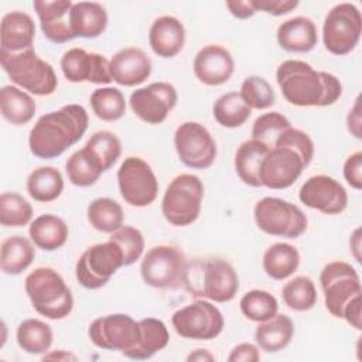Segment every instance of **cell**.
Returning a JSON list of instances; mask_svg holds the SVG:
<instances>
[{
  "label": "cell",
  "mask_w": 362,
  "mask_h": 362,
  "mask_svg": "<svg viewBox=\"0 0 362 362\" xmlns=\"http://www.w3.org/2000/svg\"><path fill=\"white\" fill-rule=\"evenodd\" d=\"M270 148L255 140L243 141L235 153V171L238 177L250 187H262L260 167Z\"/></svg>",
  "instance_id": "obj_30"
},
{
  "label": "cell",
  "mask_w": 362,
  "mask_h": 362,
  "mask_svg": "<svg viewBox=\"0 0 362 362\" xmlns=\"http://www.w3.org/2000/svg\"><path fill=\"white\" fill-rule=\"evenodd\" d=\"M259 359V348L250 342H242L233 346L228 356L229 362H257Z\"/></svg>",
  "instance_id": "obj_49"
},
{
  "label": "cell",
  "mask_w": 362,
  "mask_h": 362,
  "mask_svg": "<svg viewBox=\"0 0 362 362\" xmlns=\"http://www.w3.org/2000/svg\"><path fill=\"white\" fill-rule=\"evenodd\" d=\"M202 199L204 184L201 178L195 174H180L173 178L164 192L161 212L168 223L188 226L198 219Z\"/></svg>",
  "instance_id": "obj_6"
},
{
  "label": "cell",
  "mask_w": 362,
  "mask_h": 362,
  "mask_svg": "<svg viewBox=\"0 0 362 362\" xmlns=\"http://www.w3.org/2000/svg\"><path fill=\"white\" fill-rule=\"evenodd\" d=\"M229 13L239 20H246L250 18L252 16H255L256 8L253 7L252 0H246V1H239V0H229L225 3Z\"/></svg>",
  "instance_id": "obj_50"
},
{
  "label": "cell",
  "mask_w": 362,
  "mask_h": 362,
  "mask_svg": "<svg viewBox=\"0 0 362 362\" xmlns=\"http://www.w3.org/2000/svg\"><path fill=\"white\" fill-rule=\"evenodd\" d=\"M304 157L290 146H274L260 167L262 187L286 189L291 187L307 167Z\"/></svg>",
  "instance_id": "obj_16"
},
{
  "label": "cell",
  "mask_w": 362,
  "mask_h": 362,
  "mask_svg": "<svg viewBox=\"0 0 362 362\" xmlns=\"http://www.w3.org/2000/svg\"><path fill=\"white\" fill-rule=\"evenodd\" d=\"M109 239L113 240L122 249L124 266H130L141 257L146 243L143 233L137 228L129 225L120 226L117 230L110 233Z\"/></svg>",
  "instance_id": "obj_46"
},
{
  "label": "cell",
  "mask_w": 362,
  "mask_h": 362,
  "mask_svg": "<svg viewBox=\"0 0 362 362\" xmlns=\"http://www.w3.org/2000/svg\"><path fill=\"white\" fill-rule=\"evenodd\" d=\"M44 359H57V361H76V356L68 351L64 349H58V351H52L49 354L44 355Z\"/></svg>",
  "instance_id": "obj_54"
},
{
  "label": "cell",
  "mask_w": 362,
  "mask_h": 362,
  "mask_svg": "<svg viewBox=\"0 0 362 362\" xmlns=\"http://www.w3.org/2000/svg\"><path fill=\"white\" fill-rule=\"evenodd\" d=\"M65 171L71 184L76 187H90L103 174L83 147L66 160Z\"/></svg>",
  "instance_id": "obj_43"
},
{
  "label": "cell",
  "mask_w": 362,
  "mask_h": 362,
  "mask_svg": "<svg viewBox=\"0 0 362 362\" xmlns=\"http://www.w3.org/2000/svg\"><path fill=\"white\" fill-rule=\"evenodd\" d=\"M148 44L153 52L161 58L175 57L185 44L184 24L173 16L156 18L148 31Z\"/></svg>",
  "instance_id": "obj_23"
},
{
  "label": "cell",
  "mask_w": 362,
  "mask_h": 362,
  "mask_svg": "<svg viewBox=\"0 0 362 362\" xmlns=\"http://www.w3.org/2000/svg\"><path fill=\"white\" fill-rule=\"evenodd\" d=\"M361 109H359V98H356L354 106L351 107V110L348 112V116H346V126H348V130L349 133L356 137V139H362V133H361Z\"/></svg>",
  "instance_id": "obj_51"
},
{
  "label": "cell",
  "mask_w": 362,
  "mask_h": 362,
  "mask_svg": "<svg viewBox=\"0 0 362 362\" xmlns=\"http://www.w3.org/2000/svg\"><path fill=\"white\" fill-rule=\"evenodd\" d=\"M194 74L199 82L208 86L226 83L235 71L232 54L221 45H205L194 58Z\"/></svg>",
  "instance_id": "obj_20"
},
{
  "label": "cell",
  "mask_w": 362,
  "mask_h": 362,
  "mask_svg": "<svg viewBox=\"0 0 362 362\" xmlns=\"http://www.w3.org/2000/svg\"><path fill=\"white\" fill-rule=\"evenodd\" d=\"M240 96L250 109L263 110L274 105L276 96L272 85L259 75H250L245 78L240 85Z\"/></svg>",
  "instance_id": "obj_45"
},
{
  "label": "cell",
  "mask_w": 362,
  "mask_h": 362,
  "mask_svg": "<svg viewBox=\"0 0 362 362\" xmlns=\"http://www.w3.org/2000/svg\"><path fill=\"white\" fill-rule=\"evenodd\" d=\"M281 297L290 310L308 311L317 303L315 284L307 276H297L283 286Z\"/></svg>",
  "instance_id": "obj_40"
},
{
  "label": "cell",
  "mask_w": 362,
  "mask_h": 362,
  "mask_svg": "<svg viewBox=\"0 0 362 362\" xmlns=\"http://www.w3.org/2000/svg\"><path fill=\"white\" fill-rule=\"evenodd\" d=\"M288 127H291V123L284 115L279 112L263 113L253 123L252 139L266 144L272 150L276 144V140Z\"/></svg>",
  "instance_id": "obj_44"
},
{
  "label": "cell",
  "mask_w": 362,
  "mask_h": 362,
  "mask_svg": "<svg viewBox=\"0 0 362 362\" xmlns=\"http://www.w3.org/2000/svg\"><path fill=\"white\" fill-rule=\"evenodd\" d=\"M242 314L255 322H263L277 314L279 303L276 297L266 290H250L240 298Z\"/></svg>",
  "instance_id": "obj_41"
},
{
  "label": "cell",
  "mask_w": 362,
  "mask_h": 362,
  "mask_svg": "<svg viewBox=\"0 0 362 362\" xmlns=\"http://www.w3.org/2000/svg\"><path fill=\"white\" fill-rule=\"evenodd\" d=\"M107 13L96 1L74 3L69 11V25L74 37L96 38L107 27Z\"/></svg>",
  "instance_id": "obj_26"
},
{
  "label": "cell",
  "mask_w": 362,
  "mask_h": 362,
  "mask_svg": "<svg viewBox=\"0 0 362 362\" xmlns=\"http://www.w3.org/2000/svg\"><path fill=\"white\" fill-rule=\"evenodd\" d=\"M171 324L182 338L209 341L222 332L225 320L219 308L211 301L195 300L177 310L171 317Z\"/></svg>",
  "instance_id": "obj_12"
},
{
  "label": "cell",
  "mask_w": 362,
  "mask_h": 362,
  "mask_svg": "<svg viewBox=\"0 0 362 362\" xmlns=\"http://www.w3.org/2000/svg\"><path fill=\"white\" fill-rule=\"evenodd\" d=\"M33 240L14 235L1 242L0 249V267L6 274L17 276L30 267L35 257V249Z\"/></svg>",
  "instance_id": "obj_32"
},
{
  "label": "cell",
  "mask_w": 362,
  "mask_h": 362,
  "mask_svg": "<svg viewBox=\"0 0 362 362\" xmlns=\"http://www.w3.org/2000/svg\"><path fill=\"white\" fill-rule=\"evenodd\" d=\"M90 106L96 117L103 122H116L126 113V100L117 88H98L90 95Z\"/></svg>",
  "instance_id": "obj_39"
},
{
  "label": "cell",
  "mask_w": 362,
  "mask_h": 362,
  "mask_svg": "<svg viewBox=\"0 0 362 362\" xmlns=\"http://www.w3.org/2000/svg\"><path fill=\"white\" fill-rule=\"evenodd\" d=\"M37 106L33 96L17 86L6 85L0 89L1 116L14 126L27 124L35 115Z\"/></svg>",
  "instance_id": "obj_31"
},
{
  "label": "cell",
  "mask_w": 362,
  "mask_h": 362,
  "mask_svg": "<svg viewBox=\"0 0 362 362\" xmlns=\"http://www.w3.org/2000/svg\"><path fill=\"white\" fill-rule=\"evenodd\" d=\"M124 266L123 252L113 242L92 245L83 250L75 266V276L79 284L88 290L103 287L112 276Z\"/></svg>",
  "instance_id": "obj_8"
},
{
  "label": "cell",
  "mask_w": 362,
  "mask_h": 362,
  "mask_svg": "<svg viewBox=\"0 0 362 362\" xmlns=\"http://www.w3.org/2000/svg\"><path fill=\"white\" fill-rule=\"evenodd\" d=\"M61 71L65 79L72 83L90 82L107 85L112 82L109 61L102 54L88 52L79 47H74L64 52L61 58Z\"/></svg>",
  "instance_id": "obj_19"
},
{
  "label": "cell",
  "mask_w": 362,
  "mask_h": 362,
  "mask_svg": "<svg viewBox=\"0 0 362 362\" xmlns=\"http://www.w3.org/2000/svg\"><path fill=\"white\" fill-rule=\"evenodd\" d=\"M112 81L122 86H136L143 83L151 74V61L147 54L137 47L119 49L109 61Z\"/></svg>",
  "instance_id": "obj_21"
},
{
  "label": "cell",
  "mask_w": 362,
  "mask_h": 362,
  "mask_svg": "<svg viewBox=\"0 0 362 362\" xmlns=\"http://www.w3.org/2000/svg\"><path fill=\"white\" fill-rule=\"evenodd\" d=\"M83 148L102 173L107 171L122 154V143L119 137L109 130H99L93 133Z\"/></svg>",
  "instance_id": "obj_38"
},
{
  "label": "cell",
  "mask_w": 362,
  "mask_h": 362,
  "mask_svg": "<svg viewBox=\"0 0 362 362\" xmlns=\"http://www.w3.org/2000/svg\"><path fill=\"white\" fill-rule=\"evenodd\" d=\"M88 122L86 109L76 103L42 115L30 130V151L42 160L59 157L82 139Z\"/></svg>",
  "instance_id": "obj_2"
},
{
  "label": "cell",
  "mask_w": 362,
  "mask_h": 362,
  "mask_svg": "<svg viewBox=\"0 0 362 362\" xmlns=\"http://www.w3.org/2000/svg\"><path fill=\"white\" fill-rule=\"evenodd\" d=\"M117 185L122 198L132 206L143 208L153 204L158 194L157 177L147 161L129 156L117 170Z\"/></svg>",
  "instance_id": "obj_13"
},
{
  "label": "cell",
  "mask_w": 362,
  "mask_h": 362,
  "mask_svg": "<svg viewBox=\"0 0 362 362\" xmlns=\"http://www.w3.org/2000/svg\"><path fill=\"white\" fill-rule=\"evenodd\" d=\"M139 329L140 335L137 345L127 351L124 356L136 361L148 359L168 345L170 334L167 325L161 320L153 317L143 318L139 321Z\"/></svg>",
  "instance_id": "obj_29"
},
{
  "label": "cell",
  "mask_w": 362,
  "mask_h": 362,
  "mask_svg": "<svg viewBox=\"0 0 362 362\" xmlns=\"http://www.w3.org/2000/svg\"><path fill=\"white\" fill-rule=\"evenodd\" d=\"M16 338L18 346L24 352L40 355L49 351L54 335L49 324L37 318H28L18 324Z\"/></svg>",
  "instance_id": "obj_35"
},
{
  "label": "cell",
  "mask_w": 362,
  "mask_h": 362,
  "mask_svg": "<svg viewBox=\"0 0 362 362\" xmlns=\"http://www.w3.org/2000/svg\"><path fill=\"white\" fill-rule=\"evenodd\" d=\"M178 95L170 82H153L136 89L129 99L133 113L148 124L163 123L175 107Z\"/></svg>",
  "instance_id": "obj_17"
},
{
  "label": "cell",
  "mask_w": 362,
  "mask_h": 362,
  "mask_svg": "<svg viewBox=\"0 0 362 362\" xmlns=\"http://www.w3.org/2000/svg\"><path fill=\"white\" fill-rule=\"evenodd\" d=\"M294 324L286 314H276L274 317L259 322L255 331V341L257 346L267 352H279L284 349L293 339Z\"/></svg>",
  "instance_id": "obj_28"
},
{
  "label": "cell",
  "mask_w": 362,
  "mask_h": 362,
  "mask_svg": "<svg viewBox=\"0 0 362 362\" xmlns=\"http://www.w3.org/2000/svg\"><path fill=\"white\" fill-rule=\"evenodd\" d=\"M301 204L325 215H338L348 205V194L339 181L329 175L310 177L298 191Z\"/></svg>",
  "instance_id": "obj_18"
},
{
  "label": "cell",
  "mask_w": 362,
  "mask_h": 362,
  "mask_svg": "<svg viewBox=\"0 0 362 362\" xmlns=\"http://www.w3.org/2000/svg\"><path fill=\"white\" fill-rule=\"evenodd\" d=\"M253 216L262 232L287 239L300 238L308 226L307 216L297 205L276 197L259 199L255 205Z\"/></svg>",
  "instance_id": "obj_7"
},
{
  "label": "cell",
  "mask_w": 362,
  "mask_h": 362,
  "mask_svg": "<svg viewBox=\"0 0 362 362\" xmlns=\"http://www.w3.org/2000/svg\"><path fill=\"white\" fill-rule=\"evenodd\" d=\"M68 225L54 214H42L31 221L28 235L33 243L45 252L62 247L68 239Z\"/></svg>",
  "instance_id": "obj_27"
},
{
  "label": "cell",
  "mask_w": 362,
  "mask_h": 362,
  "mask_svg": "<svg viewBox=\"0 0 362 362\" xmlns=\"http://www.w3.org/2000/svg\"><path fill=\"white\" fill-rule=\"evenodd\" d=\"M62 191L64 178L55 167H38L27 178V192L37 202H52L59 198Z\"/></svg>",
  "instance_id": "obj_34"
},
{
  "label": "cell",
  "mask_w": 362,
  "mask_h": 362,
  "mask_svg": "<svg viewBox=\"0 0 362 362\" xmlns=\"http://www.w3.org/2000/svg\"><path fill=\"white\" fill-rule=\"evenodd\" d=\"M349 246H351V250L354 253V257L356 259V262H362V257H361V228H356L351 236V240H349Z\"/></svg>",
  "instance_id": "obj_52"
},
{
  "label": "cell",
  "mask_w": 362,
  "mask_h": 362,
  "mask_svg": "<svg viewBox=\"0 0 362 362\" xmlns=\"http://www.w3.org/2000/svg\"><path fill=\"white\" fill-rule=\"evenodd\" d=\"M325 308L337 318L344 317L345 308L362 294L358 272L346 262L335 260L325 264L320 274Z\"/></svg>",
  "instance_id": "obj_9"
},
{
  "label": "cell",
  "mask_w": 362,
  "mask_h": 362,
  "mask_svg": "<svg viewBox=\"0 0 362 362\" xmlns=\"http://www.w3.org/2000/svg\"><path fill=\"white\" fill-rule=\"evenodd\" d=\"M71 0H35L33 7L40 20L42 34L55 44H64L74 40L69 25Z\"/></svg>",
  "instance_id": "obj_22"
},
{
  "label": "cell",
  "mask_w": 362,
  "mask_h": 362,
  "mask_svg": "<svg viewBox=\"0 0 362 362\" xmlns=\"http://www.w3.org/2000/svg\"><path fill=\"white\" fill-rule=\"evenodd\" d=\"M174 146L180 161L194 170H205L216 158V143L198 122L181 123L174 133Z\"/></svg>",
  "instance_id": "obj_14"
},
{
  "label": "cell",
  "mask_w": 362,
  "mask_h": 362,
  "mask_svg": "<svg viewBox=\"0 0 362 362\" xmlns=\"http://www.w3.org/2000/svg\"><path fill=\"white\" fill-rule=\"evenodd\" d=\"M34 310L49 320H62L74 308V297L62 276L51 267L34 269L24 281Z\"/></svg>",
  "instance_id": "obj_4"
},
{
  "label": "cell",
  "mask_w": 362,
  "mask_h": 362,
  "mask_svg": "<svg viewBox=\"0 0 362 362\" xmlns=\"http://www.w3.org/2000/svg\"><path fill=\"white\" fill-rule=\"evenodd\" d=\"M35 24L24 11H10L3 16L0 24V49L21 52L33 48Z\"/></svg>",
  "instance_id": "obj_24"
},
{
  "label": "cell",
  "mask_w": 362,
  "mask_h": 362,
  "mask_svg": "<svg viewBox=\"0 0 362 362\" xmlns=\"http://www.w3.org/2000/svg\"><path fill=\"white\" fill-rule=\"evenodd\" d=\"M250 113L252 109L238 92H228L221 95L212 106L214 119L222 127L228 129L240 127L250 117Z\"/></svg>",
  "instance_id": "obj_37"
},
{
  "label": "cell",
  "mask_w": 362,
  "mask_h": 362,
  "mask_svg": "<svg viewBox=\"0 0 362 362\" xmlns=\"http://www.w3.org/2000/svg\"><path fill=\"white\" fill-rule=\"evenodd\" d=\"M362 34V17L352 3H338L325 16L322 41L334 55H346L355 49Z\"/></svg>",
  "instance_id": "obj_10"
},
{
  "label": "cell",
  "mask_w": 362,
  "mask_h": 362,
  "mask_svg": "<svg viewBox=\"0 0 362 362\" xmlns=\"http://www.w3.org/2000/svg\"><path fill=\"white\" fill-rule=\"evenodd\" d=\"M0 62L13 83L35 96L52 95L58 86L54 68L37 55L34 47L21 52L0 49Z\"/></svg>",
  "instance_id": "obj_5"
},
{
  "label": "cell",
  "mask_w": 362,
  "mask_h": 362,
  "mask_svg": "<svg viewBox=\"0 0 362 362\" xmlns=\"http://www.w3.org/2000/svg\"><path fill=\"white\" fill-rule=\"evenodd\" d=\"M88 335L95 346L106 351H120L124 355L139 342V321L127 314H109L93 320Z\"/></svg>",
  "instance_id": "obj_15"
},
{
  "label": "cell",
  "mask_w": 362,
  "mask_h": 362,
  "mask_svg": "<svg viewBox=\"0 0 362 362\" xmlns=\"http://www.w3.org/2000/svg\"><path fill=\"white\" fill-rule=\"evenodd\" d=\"M33 206L18 192H3L0 195V223L3 226H25L31 223Z\"/></svg>",
  "instance_id": "obj_42"
},
{
  "label": "cell",
  "mask_w": 362,
  "mask_h": 362,
  "mask_svg": "<svg viewBox=\"0 0 362 362\" xmlns=\"http://www.w3.org/2000/svg\"><path fill=\"white\" fill-rule=\"evenodd\" d=\"M256 11H264L272 16H283L293 11L297 6V0H252Z\"/></svg>",
  "instance_id": "obj_48"
},
{
  "label": "cell",
  "mask_w": 362,
  "mask_h": 362,
  "mask_svg": "<svg viewBox=\"0 0 362 362\" xmlns=\"http://www.w3.org/2000/svg\"><path fill=\"white\" fill-rule=\"evenodd\" d=\"M182 286L195 297L215 303H228L239 290V277L225 259H208L187 263Z\"/></svg>",
  "instance_id": "obj_3"
},
{
  "label": "cell",
  "mask_w": 362,
  "mask_h": 362,
  "mask_svg": "<svg viewBox=\"0 0 362 362\" xmlns=\"http://www.w3.org/2000/svg\"><path fill=\"white\" fill-rule=\"evenodd\" d=\"M86 216L90 226L103 233H113L123 226V208L112 198H96L86 209Z\"/></svg>",
  "instance_id": "obj_36"
},
{
  "label": "cell",
  "mask_w": 362,
  "mask_h": 362,
  "mask_svg": "<svg viewBox=\"0 0 362 362\" xmlns=\"http://www.w3.org/2000/svg\"><path fill=\"white\" fill-rule=\"evenodd\" d=\"M214 355L209 354L206 349H195L194 352H191L188 356H187V361L191 362V361H198V362H211L214 361Z\"/></svg>",
  "instance_id": "obj_53"
},
{
  "label": "cell",
  "mask_w": 362,
  "mask_h": 362,
  "mask_svg": "<svg viewBox=\"0 0 362 362\" xmlns=\"http://www.w3.org/2000/svg\"><path fill=\"white\" fill-rule=\"evenodd\" d=\"M276 79L284 99L300 107L331 106L342 95V85L335 75L315 71L300 59L283 61L276 71Z\"/></svg>",
  "instance_id": "obj_1"
},
{
  "label": "cell",
  "mask_w": 362,
  "mask_h": 362,
  "mask_svg": "<svg viewBox=\"0 0 362 362\" xmlns=\"http://www.w3.org/2000/svg\"><path fill=\"white\" fill-rule=\"evenodd\" d=\"M276 37L279 45L283 49L297 54L310 52L318 42L317 27L314 21L303 16L283 21L277 28Z\"/></svg>",
  "instance_id": "obj_25"
},
{
  "label": "cell",
  "mask_w": 362,
  "mask_h": 362,
  "mask_svg": "<svg viewBox=\"0 0 362 362\" xmlns=\"http://www.w3.org/2000/svg\"><path fill=\"white\" fill-rule=\"evenodd\" d=\"M300 264L297 247L286 242H277L269 246L263 255V270L273 280L290 277Z\"/></svg>",
  "instance_id": "obj_33"
},
{
  "label": "cell",
  "mask_w": 362,
  "mask_h": 362,
  "mask_svg": "<svg viewBox=\"0 0 362 362\" xmlns=\"http://www.w3.org/2000/svg\"><path fill=\"white\" fill-rule=\"evenodd\" d=\"M187 260L184 253L170 245L153 246L143 256L141 279L154 288H174L182 286Z\"/></svg>",
  "instance_id": "obj_11"
},
{
  "label": "cell",
  "mask_w": 362,
  "mask_h": 362,
  "mask_svg": "<svg viewBox=\"0 0 362 362\" xmlns=\"http://www.w3.org/2000/svg\"><path fill=\"white\" fill-rule=\"evenodd\" d=\"M344 178L352 188L358 191L362 188V153L361 151L352 153L345 160Z\"/></svg>",
  "instance_id": "obj_47"
}]
</instances>
